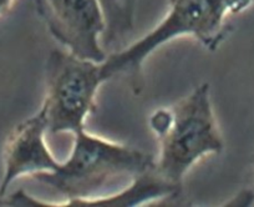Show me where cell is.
<instances>
[{"label":"cell","instance_id":"obj_1","mask_svg":"<svg viewBox=\"0 0 254 207\" xmlns=\"http://www.w3.org/2000/svg\"><path fill=\"white\" fill-rule=\"evenodd\" d=\"M254 0H170L165 18L130 46L114 53L101 64L102 79L125 75L136 95L142 91V65L156 49L181 36H193L209 51L218 49L229 33L226 21Z\"/></svg>","mask_w":254,"mask_h":207},{"label":"cell","instance_id":"obj_2","mask_svg":"<svg viewBox=\"0 0 254 207\" xmlns=\"http://www.w3.org/2000/svg\"><path fill=\"white\" fill-rule=\"evenodd\" d=\"M150 126L160 141V153L153 169L181 189L187 171L198 160L223 151V138L207 82L171 108L156 110L150 118Z\"/></svg>","mask_w":254,"mask_h":207},{"label":"cell","instance_id":"obj_3","mask_svg":"<svg viewBox=\"0 0 254 207\" xmlns=\"http://www.w3.org/2000/svg\"><path fill=\"white\" fill-rule=\"evenodd\" d=\"M155 167L151 153L92 135L86 128L74 134L70 156L53 172L33 176L65 199L96 197L114 182L133 180Z\"/></svg>","mask_w":254,"mask_h":207},{"label":"cell","instance_id":"obj_4","mask_svg":"<svg viewBox=\"0 0 254 207\" xmlns=\"http://www.w3.org/2000/svg\"><path fill=\"white\" fill-rule=\"evenodd\" d=\"M105 80L101 64L75 57L67 50L54 49L46 60V94L39 111L48 133L74 135L90 114L96 111L97 90Z\"/></svg>","mask_w":254,"mask_h":207},{"label":"cell","instance_id":"obj_5","mask_svg":"<svg viewBox=\"0 0 254 207\" xmlns=\"http://www.w3.org/2000/svg\"><path fill=\"white\" fill-rule=\"evenodd\" d=\"M36 10L53 38L75 57L102 63L107 55L100 44L106 16L100 0H35Z\"/></svg>","mask_w":254,"mask_h":207},{"label":"cell","instance_id":"obj_6","mask_svg":"<svg viewBox=\"0 0 254 207\" xmlns=\"http://www.w3.org/2000/svg\"><path fill=\"white\" fill-rule=\"evenodd\" d=\"M46 134L45 119L39 111L16 125L8 136L3 153L4 175L0 184V194L3 196L15 180L53 172L60 166V161L54 157L48 147Z\"/></svg>","mask_w":254,"mask_h":207},{"label":"cell","instance_id":"obj_7","mask_svg":"<svg viewBox=\"0 0 254 207\" xmlns=\"http://www.w3.org/2000/svg\"><path fill=\"white\" fill-rule=\"evenodd\" d=\"M181 190V187L162 179L152 169L131 180L126 189L119 192L91 199L67 200L65 204H58L55 207H133L153 200L176 196Z\"/></svg>","mask_w":254,"mask_h":207},{"label":"cell","instance_id":"obj_8","mask_svg":"<svg viewBox=\"0 0 254 207\" xmlns=\"http://www.w3.org/2000/svg\"><path fill=\"white\" fill-rule=\"evenodd\" d=\"M106 16L109 41L130 30L133 25L136 0H100Z\"/></svg>","mask_w":254,"mask_h":207},{"label":"cell","instance_id":"obj_9","mask_svg":"<svg viewBox=\"0 0 254 207\" xmlns=\"http://www.w3.org/2000/svg\"><path fill=\"white\" fill-rule=\"evenodd\" d=\"M15 0H0V16H4L11 10Z\"/></svg>","mask_w":254,"mask_h":207},{"label":"cell","instance_id":"obj_10","mask_svg":"<svg viewBox=\"0 0 254 207\" xmlns=\"http://www.w3.org/2000/svg\"><path fill=\"white\" fill-rule=\"evenodd\" d=\"M0 206H9L8 199H5V196L0 194Z\"/></svg>","mask_w":254,"mask_h":207}]
</instances>
